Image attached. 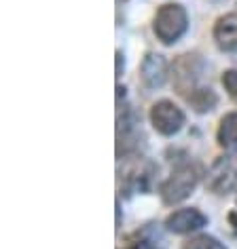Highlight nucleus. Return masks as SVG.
<instances>
[{
    "instance_id": "obj_13",
    "label": "nucleus",
    "mask_w": 237,
    "mask_h": 249,
    "mask_svg": "<svg viewBox=\"0 0 237 249\" xmlns=\"http://www.w3.org/2000/svg\"><path fill=\"white\" fill-rule=\"evenodd\" d=\"M220 80H222V87L229 93V97L233 99V102H237V70H227Z\"/></svg>"
},
{
    "instance_id": "obj_4",
    "label": "nucleus",
    "mask_w": 237,
    "mask_h": 249,
    "mask_svg": "<svg viewBox=\"0 0 237 249\" xmlns=\"http://www.w3.org/2000/svg\"><path fill=\"white\" fill-rule=\"evenodd\" d=\"M203 72V59L197 53H186L174 61V87L180 95L189 97L197 89V80Z\"/></svg>"
},
{
    "instance_id": "obj_11",
    "label": "nucleus",
    "mask_w": 237,
    "mask_h": 249,
    "mask_svg": "<svg viewBox=\"0 0 237 249\" xmlns=\"http://www.w3.org/2000/svg\"><path fill=\"white\" fill-rule=\"evenodd\" d=\"M189 104L193 106V110H195L197 114H205V112H212L216 108L218 97L210 87H197L189 95Z\"/></svg>"
},
{
    "instance_id": "obj_5",
    "label": "nucleus",
    "mask_w": 237,
    "mask_h": 249,
    "mask_svg": "<svg viewBox=\"0 0 237 249\" xmlns=\"http://www.w3.org/2000/svg\"><path fill=\"white\" fill-rule=\"evenodd\" d=\"M151 123L161 135H176L184 124V112L170 99H161L151 108Z\"/></svg>"
},
{
    "instance_id": "obj_14",
    "label": "nucleus",
    "mask_w": 237,
    "mask_h": 249,
    "mask_svg": "<svg viewBox=\"0 0 237 249\" xmlns=\"http://www.w3.org/2000/svg\"><path fill=\"white\" fill-rule=\"evenodd\" d=\"M123 66H125V64H123V53L117 51V78L123 74Z\"/></svg>"
},
{
    "instance_id": "obj_3",
    "label": "nucleus",
    "mask_w": 237,
    "mask_h": 249,
    "mask_svg": "<svg viewBox=\"0 0 237 249\" xmlns=\"http://www.w3.org/2000/svg\"><path fill=\"white\" fill-rule=\"evenodd\" d=\"M205 186L214 195H231L237 192V159L220 157L216 159L205 176Z\"/></svg>"
},
{
    "instance_id": "obj_7",
    "label": "nucleus",
    "mask_w": 237,
    "mask_h": 249,
    "mask_svg": "<svg viewBox=\"0 0 237 249\" xmlns=\"http://www.w3.org/2000/svg\"><path fill=\"white\" fill-rule=\"evenodd\" d=\"M140 76L148 89H159L167 80V59L159 53H146L140 68Z\"/></svg>"
},
{
    "instance_id": "obj_6",
    "label": "nucleus",
    "mask_w": 237,
    "mask_h": 249,
    "mask_svg": "<svg viewBox=\"0 0 237 249\" xmlns=\"http://www.w3.org/2000/svg\"><path fill=\"white\" fill-rule=\"evenodd\" d=\"M205 224H208V217H205L199 209L184 207V209H178V211H174V213L167 215L165 228L174 234H189V232H195V230L203 228Z\"/></svg>"
},
{
    "instance_id": "obj_9",
    "label": "nucleus",
    "mask_w": 237,
    "mask_h": 249,
    "mask_svg": "<svg viewBox=\"0 0 237 249\" xmlns=\"http://www.w3.org/2000/svg\"><path fill=\"white\" fill-rule=\"evenodd\" d=\"M157 171V167L148 160H142L136 167L127 171L125 176V188L132 190V192H146L151 188V182H153V176Z\"/></svg>"
},
{
    "instance_id": "obj_2",
    "label": "nucleus",
    "mask_w": 237,
    "mask_h": 249,
    "mask_svg": "<svg viewBox=\"0 0 237 249\" xmlns=\"http://www.w3.org/2000/svg\"><path fill=\"white\" fill-rule=\"evenodd\" d=\"M186 28H189V15L182 4L167 2L163 4L153 21V32L155 36L163 42V45H174L184 36Z\"/></svg>"
},
{
    "instance_id": "obj_15",
    "label": "nucleus",
    "mask_w": 237,
    "mask_h": 249,
    "mask_svg": "<svg viewBox=\"0 0 237 249\" xmlns=\"http://www.w3.org/2000/svg\"><path fill=\"white\" fill-rule=\"evenodd\" d=\"M229 224H231V228H233V232L237 234V209H233L229 213Z\"/></svg>"
},
{
    "instance_id": "obj_12",
    "label": "nucleus",
    "mask_w": 237,
    "mask_h": 249,
    "mask_svg": "<svg viewBox=\"0 0 237 249\" xmlns=\"http://www.w3.org/2000/svg\"><path fill=\"white\" fill-rule=\"evenodd\" d=\"M182 249H227V247H224V243H220L216 236L197 234V236H191L189 241H184Z\"/></svg>"
},
{
    "instance_id": "obj_1",
    "label": "nucleus",
    "mask_w": 237,
    "mask_h": 249,
    "mask_svg": "<svg viewBox=\"0 0 237 249\" xmlns=\"http://www.w3.org/2000/svg\"><path fill=\"white\" fill-rule=\"evenodd\" d=\"M199 171L197 165L193 163H180L174 167V171L170 173V178L161 184V198L165 205H176L182 203L184 198H189L195 190V186L199 182Z\"/></svg>"
},
{
    "instance_id": "obj_8",
    "label": "nucleus",
    "mask_w": 237,
    "mask_h": 249,
    "mask_svg": "<svg viewBox=\"0 0 237 249\" xmlns=\"http://www.w3.org/2000/svg\"><path fill=\"white\" fill-rule=\"evenodd\" d=\"M214 42L224 53H237V13H229L216 19Z\"/></svg>"
},
{
    "instance_id": "obj_10",
    "label": "nucleus",
    "mask_w": 237,
    "mask_h": 249,
    "mask_svg": "<svg viewBox=\"0 0 237 249\" xmlns=\"http://www.w3.org/2000/svg\"><path fill=\"white\" fill-rule=\"evenodd\" d=\"M218 144H220L224 150L235 154L237 152V112H229L220 118V124H218Z\"/></svg>"
}]
</instances>
